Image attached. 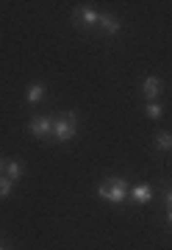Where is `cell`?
Returning <instances> with one entry per match:
<instances>
[{
    "label": "cell",
    "mask_w": 172,
    "mask_h": 250,
    "mask_svg": "<svg viewBox=\"0 0 172 250\" xmlns=\"http://www.w3.org/2000/svg\"><path fill=\"white\" fill-rule=\"evenodd\" d=\"M128 192H131V184L125 178H106L103 184L97 187V195L103 200H109V203H125Z\"/></svg>",
    "instance_id": "cell-1"
},
{
    "label": "cell",
    "mask_w": 172,
    "mask_h": 250,
    "mask_svg": "<svg viewBox=\"0 0 172 250\" xmlns=\"http://www.w3.org/2000/svg\"><path fill=\"white\" fill-rule=\"evenodd\" d=\"M75 134H78V114H75V111H67V114L53 120V139L70 142Z\"/></svg>",
    "instance_id": "cell-2"
},
{
    "label": "cell",
    "mask_w": 172,
    "mask_h": 250,
    "mask_svg": "<svg viewBox=\"0 0 172 250\" xmlns=\"http://www.w3.org/2000/svg\"><path fill=\"white\" fill-rule=\"evenodd\" d=\"M28 131L37 136V139H47V136H53V117H31V123H28Z\"/></svg>",
    "instance_id": "cell-3"
},
{
    "label": "cell",
    "mask_w": 172,
    "mask_h": 250,
    "mask_svg": "<svg viewBox=\"0 0 172 250\" xmlns=\"http://www.w3.org/2000/svg\"><path fill=\"white\" fill-rule=\"evenodd\" d=\"M75 22L78 25H86V28H92V25H97L100 22V14L95 9H86V6H78L75 9Z\"/></svg>",
    "instance_id": "cell-4"
},
{
    "label": "cell",
    "mask_w": 172,
    "mask_h": 250,
    "mask_svg": "<svg viewBox=\"0 0 172 250\" xmlns=\"http://www.w3.org/2000/svg\"><path fill=\"white\" fill-rule=\"evenodd\" d=\"M142 92H145L147 103H153V100L158 98V95H161V81L155 78V75H147L145 83H142Z\"/></svg>",
    "instance_id": "cell-5"
},
{
    "label": "cell",
    "mask_w": 172,
    "mask_h": 250,
    "mask_svg": "<svg viewBox=\"0 0 172 250\" xmlns=\"http://www.w3.org/2000/svg\"><path fill=\"white\" fill-rule=\"evenodd\" d=\"M97 25H103V31L109 36H117L119 34V20L117 17H111V14H100V22Z\"/></svg>",
    "instance_id": "cell-6"
},
{
    "label": "cell",
    "mask_w": 172,
    "mask_h": 250,
    "mask_svg": "<svg viewBox=\"0 0 172 250\" xmlns=\"http://www.w3.org/2000/svg\"><path fill=\"white\" fill-rule=\"evenodd\" d=\"M131 195H134L136 203H147V200L153 197V189L147 187V184H136V187L131 189Z\"/></svg>",
    "instance_id": "cell-7"
},
{
    "label": "cell",
    "mask_w": 172,
    "mask_h": 250,
    "mask_svg": "<svg viewBox=\"0 0 172 250\" xmlns=\"http://www.w3.org/2000/svg\"><path fill=\"white\" fill-rule=\"evenodd\" d=\"M45 83H31V86H28V92H25V100L28 103H39V100L45 98Z\"/></svg>",
    "instance_id": "cell-8"
},
{
    "label": "cell",
    "mask_w": 172,
    "mask_h": 250,
    "mask_svg": "<svg viewBox=\"0 0 172 250\" xmlns=\"http://www.w3.org/2000/svg\"><path fill=\"white\" fill-rule=\"evenodd\" d=\"M22 172H25V167L19 161H6V178L17 181V178H22Z\"/></svg>",
    "instance_id": "cell-9"
},
{
    "label": "cell",
    "mask_w": 172,
    "mask_h": 250,
    "mask_svg": "<svg viewBox=\"0 0 172 250\" xmlns=\"http://www.w3.org/2000/svg\"><path fill=\"white\" fill-rule=\"evenodd\" d=\"M155 147L158 150H172V134H158L155 136Z\"/></svg>",
    "instance_id": "cell-10"
},
{
    "label": "cell",
    "mask_w": 172,
    "mask_h": 250,
    "mask_svg": "<svg viewBox=\"0 0 172 250\" xmlns=\"http://www.w3.org/2000/svg\"><path fill=\"white\" fill-rule=\"evenodd\" d=\"M11 187H14V181L6 178V175H0V197H6V195H9Z\"/></svg>",
    "instance_id": "cell-11"
},
{
    "label": "cell",
    "mask_w": 172,
    "mask_h": 250,
    "mask_svg": "<svg viewBox=\"0 0 172 250\" xmlns=\"http://www.w3.org/2000/svg\"><path fill=\"white\" fill-rule=\"evenodd\" d=\"M147 117H150V120H158V117H161V106H158V103H147Z\"/></svg>",
    "instance_id": "cell-12"
},
{
    "label": "cell",
    "mask_w": 172,
    "mask_h": 250,
    "mask_svg": "<svg viewBox=\"0 0 172 250\" xmlns=\"http://www.w3.org/2000/svg\"><path fill=\"white\" fill-rule=\"evenodd\" d=\"M3 170H6V161L0 159V172H3Z\"/></svg>",
    "instance_id": "cell-13"
},
{
    "label": "cell",
    "mask_w": 172,
    "mask_h": 250,
    "mask_svg": "<svg viewBox=\"0 0 172 250\" xmlns=\"http://www.w3.org/2000/svg\"><path fill=\"white\" fill-rule=\"evenodd\" d=\"M167 217H170V223H172V208H167Z\"/></svg>",
    "instance_id": "cell-14"
},
{
    "label": "cell",
    "mask_w": 172,
    "mask_h": 250,
    "mask_svg": "<svg viewBox=\"0 0 172 250\" xmlns=\"http://www.w3.org/2000/svg\"><path fill=\"white\" fill-rule=\"evenodd\" d=\"M0 250H6V248H0Z\"/></svg>",
    "instance_id": "cell-15"
}]
</instances>
